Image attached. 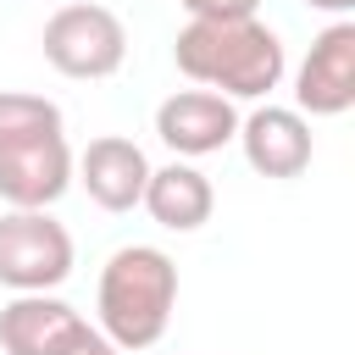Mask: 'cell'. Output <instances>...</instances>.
I'll list each match as a JSON object with an SVG mask.
<instances>
[{
	"instance_id": "obj_2",
	"label": "cell",
	"mask_w": 355,
	"mask_h": 355,
	"mask_svg": "<svg viewBox=\"0 0 355 355\" xmlns=\"http://www.w3.org/2000/svg\"><path fill=\"white\" fill-rule=\"evenodd\" d=\"M178 311V261L155 244H122L94 283V327L116 349H150Z\"/></svg>"
},
{
	"instance_id": "obj_10",
	"label": "cell",
	"mask_w": 355,
	"mask_h": 355,
	"mask_svg": "<svg viewBox=\"0 0 355 355\" xmlns=\"http://www.w3.org/2000/svg\"><path fill=\"white\" fill-rule=\"evenodd\" d=\"M139 205L166 233H200L211 222V211H216V189L194 161H166V166H150V183H144Z\"/></svg>"
},
{
	"instance_id": "obj_13",
	"label": "cell",
	"mask_w": 355,
	"mask_h": 355,
	"mask_svg": "<svg viewBox=\"0 0 355 355\" xmlns=\"http://www.w3.org/2000/svg\"><path fill=\"white\" fill-rule=\"evenodd\" d=\"M189 11V22H233V17H255L261 0H178Z\"/></svg>"
},
{
	"instance_id": "obj_14",
	"label": "cell",
	"mask_w": 355,
	"mask_h": 355,
	"mask_svg": "<svg viewBox=\"0 0 355 355\" xmlns=\"http://www.w3.org/2000/svg\"><path fill=\"white\" fill-rule=\"evenodd\" d=\"M55 355H122V349H116V344H111L94 322H78V327L55 344Z\"/></svg>"
},
{
	"instance_id": "obj_4",
	"label": "cell",
	"mask_w": 355,
	"mask_h": 355,
	"mask_svg": "<svg viewBox=\"0 0 355 355\" xmlns=\"http://www.w3.org/2000/svg\"><path fill=\"white\" fill-rule=\"evenodd\" d=\"M72 233L50 211H6L0 216V288L11 294H55L72 277Z\"/></svg>"
},
{
	"instance_id": "obj_1",
	"label": "cell",
	"mask_w": 355,
	"mask_h": 355,
	"mask_svg": "<svg viewBox=\"0 0 355 355\" xmlns=\"http://www.w3.org/2000/svg\"><path fill=\"white\" fill-rule=\"evenodd\" d=\"M172 61H178V72L189 83L216 89L227 100H266L283 83V72H288V55H283L277 28H266L261 17L183 22L178 28V44H172Z\"/></svg>"
},
{
	"instance_id": "obj_8",
	"label": "cell",
	"mask_w": 355,
	"mask_h": 355,
	"mask_svg": "<svg viewBox=\"0 0 355 355\" xmlns=\"http://www.w3.org/2000/svg\"><path fill=\"white\" fill-rule=\"evenodd\" d=\"M239 150H244V161L261 172V178H277V183H288V178H300L305 166H311V155H316V139H311V116H300L294 105H255L250 116H239Z\"/></svg>"
},
{
	"instance_id": "obj_3",
	"label": "cell",
	"mask_w": 355,
	"mask_h": 355,
	"mask_svg": "<svg viewBox=\"0 0 355 355\" xmlns=\"http://www.w3.org/2000/svg\"><path fill=\"white\" fill-rule=\"evenodd\" d=\"M39 44H44V61L61 78H78V83L111 78L128 61V28H122V17L111 6H94V0H72V6L50 11Z\"/></svg>"
},
{
	"instance_id": "obj_11",
	"label": "cell",
	"mask_w": 355,
	"mask_h": 355,
	"mask_svg": "<svg viewBox=\"0 0 355 355\" xmlns=\"http://www.w3.org/2000/svg\"><path fill=\"white\" fill-rule=\"evenodd\" d=\"M78 322L83 316L55 294H11V305H0V349L6 355H55V344Z\"/></svg>"
},
{
	"instance_id": "obj_15",
	"label": "cell",
	"mask_w": 355,
	"mask_h": 355,
	"mask_svg": "<svg viewBox=\"0 0 355 355\" xmlns=\"http://www.w3.org/2000/svg\"><path fill=\"white\" fill-rule=\"evenodd\" d=\"M311 11H327V17H349L355 11V0H305Z\"/></svg>"
},
{
	"instance_id": "obj_7",
	"label": "cell",
	"mask_w": 355,
	"mask_h": 355,
	"mask_svg": "<svg viewBox=\"0 0 355 355\" xmlns=\"http://www.w3.org/2000/svg\"><path fill=\"white\" fill-rule=\"evenodd\" d=\"M155 133L178 161H200V155H216L222 144H233L239 111H233L227 94L194 83V89H178L155 105Z\"/></svg>"
},
{
	"instance_id": "obj_6",
	"label": "cell",
	"mask_w": 355,
	"mask_h": 355,
	"mask_svg": "<svg viewBox=\"0 0 355 355\" xmlns=\"http://www.w3.org/2000/svg\"><path fill=\"white\" fill-rule=\"evenodd\" d=\"M72 189V144L67 133H39L0 150V205L6 211H50Z\"/></svg>"
},
{
	"instance_id": "obj_5",
	"label": "cell",
	"mask_w": 355,
	"mask_h": 355,
	"mask_svg": "<svg viewBox=\"0 0 355 355\" xmlns=\"http://www.w3.org/2000/svg\"><path fill=\"white\" fill-rule=\"evenodd\" d=\"M355 105V22L338 17L311 39V55L294 72L300 116H344Z\"/></svg>"
},
{
	"instance_id": "obj_9",
	"label": "cell",
	"mask_w": 355,
	"mask_h": 355,
	"mask_svg": "<svg viewBox=\"0 0 355 355\" xmlns=\"http://www.w3.org/2000/svg\"><path fill=\"white\" fill-rule=\"evenodd\" d=\"M72 178L83 183V194L100 205V211H133L144 200V183H150V155L122 139V133H100L89 139L83 155H72Z\"/></svg>"
},
{
	"instance_id": "obj_12",
	"label": "cell",
	"mask_w": 355,
	"mask_h": 355,
	"mask_svg": "<svg viewBox=\"0 0 355 355\" xmlns=\"http://www.w3.org/2000/svg\"><path fill=\"white\" fill-rule=\"evenodd\" d=\"M39 133H61V105L28 89H0V150Z\"/></svg>"
}]
</instances>
